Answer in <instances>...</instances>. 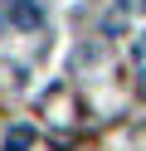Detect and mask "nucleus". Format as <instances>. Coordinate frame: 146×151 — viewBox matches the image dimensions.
I'll return each instance as SVG.
<instances>
[{"instance_id": "f257e3e1", "label": "nucleus", "mask_w": 146, "mask_h": 151, "mask_svg": "<svg viewBox=\"0 0 146 151\" xmlns=\"http://www.w3.org/2000/svg\"><path fill=\"white\" fill-rule=\"evenodd\" d=\"M0 10H5V24H15V29H39L44 24L39 0H0Z\"/></svg>"}, {"instance_id": "f03ea898", "label": "nucleus", "mask_w": 146, "mask_h": 151, "mask_svg": "<svg viewBox=\"0 0 146 151\" xmlns=\"http://www.w3.org/2000/svg\"><path fill=\"white\" fill-rule=\"evenodd\" d=\"M5 146L10 151H29V146H34V127H29V122H15L10 137H5Z\"/></svg>"}, {"instance_id": "7ed1b4c3", "label": "nucleus", "mask_w": 146, "mask_h": 151, "mask_svg": "<svg viewBox=\"0 0 146 151\" xmlns=\"http://www.w3.org/2000/svg\"><path fill=\"white\" fill-rule=\"evenodd\" d=\"M132 59H136V68H146V34L136 39V49H132Z\"/></svg>"}]
</instances>
